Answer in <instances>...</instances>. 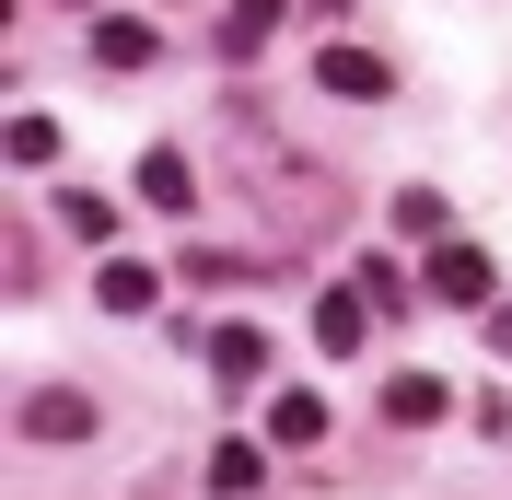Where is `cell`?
I'll use <instances>...</instances> for the list:
<instances>
[{"label":"cell","mask_w":512,"mask_h":500,"mask_svg":"<svg viewBox=\"0 0 512 500\" xmlns=\"http://www.w3.org/2000/svg\"><path fill=\"white\" fill-rule=\"evenodd\" d=\"M222 128H233V152H245L256 210H268V233H280V245H315V233H338V187H326L303 152H280V140L245 117V105H222Z\"/></svg>","instance_id":"cell-1"},{"label":"cell","mask_w":512,"mask_h":500,"mask_svg":"<svg viewBox=\"0 0 512 500\" xmlns=\"http://www.w3.org/2000/svg\"><path fill=\"white\" fill-rule=\"evenodd\" d=\"M419 291H431V303H454V314H489V256L478 245H431V268H419Z\"/></svg>","instance_id":"cell-2"},{"label":"cell","mask_w":512,"mask_h":500,"mask_svg":"<svg viewBox=\"0 0 512 500\" xmlns=\"http://www.w3.org/2000/svg\"><path fill=\"white\" fill-rule=\"evenodd\" d=\"M315 94H350V105H384L396 94V70L373 47H315Z\"/></svg>","instance_id":"cell-3"},{"label":"cell","mask_w":512,"mask_h":500,"mask_svg":"<svg viewBox=\"0 0 512 500\" xmlns=\"http://www.w3.org/2000/svg\"><path fill=\"white\" fill-rule=\"evenodd\" d=\"M361 338H373V291H361V280L350 291H315V349H326V361H350Z\"/></svg>","instance_id":"cell-4"},{"label":"cell","mask_w":512,"mask_h":500,"mask_svg":"<svg viewBox=\"0 0 512 500\" xmlns=\"http://www.w3.org/2000/svg\"><path fill=\"white\" fill-rule=\"evenodd\" d=\"M82 431H94V396H70V384L24 396V442H82Z\"/></svg>","instance_id":"cell-5"},{"label":"cell","mask_w":512,"mask_h":500,"mask_svg":"<svg viewBox=\"0 0 512 500\" xmlns=\"http://www.w3.org/2000/svg\"><path fill=\"white\" fill-rule=\"evenodd\" d=\"M384 419H396V431H431V419H454V384L443 373H396L384 384Z\"/></svg>","instance_id":"cell-6"},{"label":"cell","mask_w":512,"mask_h":500,"mask_svg":"<svg viewBox=\"0 0 512 500\" xmlns=\"http://www.w3.org/2000/svg\"><path fill=\"white\" fill-rule=\"evenodd\" d=\"M210 373H222V384H256V373H268V338H256L245 314H222V326H210Z\"/></svg>","instance_id":"cell-7"},{"label":"cell","mask_w":512,"mask_h":500,"mask_svg":"<svg viewBox=\"0 0 512 500\" xmlns=\"http://www.w3.org/2000/svg\"><path fill=\"white\" fill-rule=\"evenodd\" d=\"M94 303H105V314H152V303H163V268H140V256H105Z\"/></svg>","instance_id":"cell-8"},{"label":"cell","mask_w":512,"mask_h":500,"mask_svg":"<svg viewBox=\"0 0 512 500\" xmlns=\"http://www.w3.org/2000/svg\"><path fill=\"white\" fill-rule=\"evenodd\" d=\"M198 175H187V152H140V210H198Z\"/></svg>","instance_id":"cell-9"},{"label":"cell","mask_w":512,"mask_h":500,"mask_svg":"<svg viewBox=\"0 0 512 500\" xmlns=\"http://www.w3.org/2000/svg\"><path fill=\"white\" fill-rule=\"evenodd\" d=\"M268 442H280V454H303V442H326V396H303V384H291V396L268 407Z\"/></svg>","instance_id":"cell-10"},{"label":"cell","mask_w":512,"mask_h":500,"mask_svg":"<svg viewBox=\"0 0 512 500\" xmlns=\"http://www.w3.org/2000/svg\"><path fill=\"white\" fill-rule=\"evenodd\" d=\"M210 489H222V500H256V489H268V454H256V442H222V454H210Z\"/></svg>","instance_id":"cell-11"},{"label":"cell","mask_w":512,"mask_h":500,"mask_svg":"<svg viewBox=\"0 0 512 500\" xmlns=\"http://www.w3.org/2000/svg\"><path fill=\"white\" fill-rule=\"evenodd\" d=\"M268 24H280V0H233V12H222V59H256Z\"/></svg>","instance_id":"cell-12"},{"label":"cell","mask_w":512,"mask_h":500,"mask_svg":"<svg viewBox=\"0 0 512 500\" xmlns=\"http://www.w3.org/2000/svg\"><path fill=\"white\" fill-rule=\"evenodd\" d=\"M443 187H408V198H396V233H408V245H443Z\"/></svg>","instance_id":"cell-13"},{"label":"cell","mask_w":512,"mask_h":500,"mask_svg":"<svg viewBox=\"0 0 512 500\" xmlns=\"http://www.w3.org/2000/svg\"><path fill=\"white\" fill-rule=\"evenodd\" d=\"M94 59L105 70H140V59H152V24H94Z\"/></svg>","instance_id":"cell-14"},{"label":"cell","mask_w":512,"mask_h":500,"mask_svg":"<svg viewBox=\"0 0 512 500\" xmlns=\"http://www.w3.org/2000/svg\"><path fill=\"white\" fill-rule=\"evenodd\" d=\"M489 349H501V361H512V303H501V314H489Z\"/></svg>","instance_id":"cell-15"}]
</instances>
